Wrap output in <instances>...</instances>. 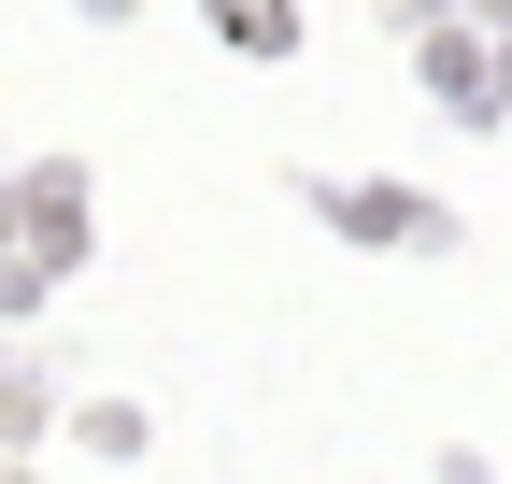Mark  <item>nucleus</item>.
Returning <instances> with one entry per match:
<instances>
[]
</instances>
